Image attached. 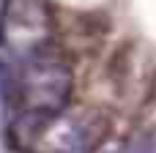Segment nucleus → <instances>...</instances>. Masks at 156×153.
Masks as SVG:
<instances>
[{
    "label": "nucleus",
    "mask_w": 156,
    "mask_h": 153,
    "mask_svg": "<svg viewBox=\"0 0 156 153\" xmlns=\"http://www.w3.org/2000/svg\"><path fill=\"white\" fill-rule=\"evenodd\" d=\"M3 68V93L8 104L19 110V123L30 131H44L55 120L71 93V68L66 60L47 47L25 55Z\"/></svg>",
    "instance_id": "obj_1"
},
{
    "label": "nucleus",
    "mask_w": 156,
    "mask_h": 153,
    "mask_svg": "<svg viewBox=\"0 0 156 153\" xmlns=\"http://www.w3.org/2000/svg\"><path fill=\"white\" fill-rule=\"evenodd\" d=\"M49 14L38 0H8L0 16V66L16 63L25 55L49 44Z\"/></svg>",
    "instance_id": "obj_2"
},
{
    "label": "nucleus",
    "mask_w": 156,
    "mask_h": 153,
    "mask_svg": "<svg viewBox=\"0 0 156 153\" xmlns=\"http://www.w3.org/2000/svg\"><path fill=\"white\" fill-rule=\"evenodd\" d=\"M93 153H134V151H129V148L121 145V142H107V145H101L99 151H93Z\"/></svg>",
    "instance_id": "obj_3"
}]
</instances>
